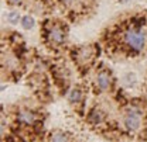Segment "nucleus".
<instances>
[{
  "mask_svg": "<svg viewBox=\"0 0 147 142\" xmlns=\"http://www.w3.org/2000/svg\"><path fill=\"white\" fill-rule=\"evenodd\" d=\"M125 127L129 131H137L140 128V113L136 108H129L127 113L125 114Z\"/></svg>",
  "mask_w": 147,
  "mask_h": 142,
  "instance_id": "obj_5",
  "label": "nucleus"
},
{
  "mask_svg": "<svg viewBox=\"0 0 147 142\" xmlns=\"http://www.w3.org/2000/svg\"><path fill=\"white\" fill-rule=\"evenodd\" d=\"M144 16H134L119 30V37L125 48L131 52H142L146 48L147 34L144 31Z\"/></svg>",
  "mask_w": 147,
  "mask_h": 142,
  "instance_id": "obj_1",
  "label": "nucleus"
},
{
  "mask_svg": "<svg viewBox=\"0 0 147 142\" xmlns=\"http://www.w3.org/2000/svg\"><path fill=\"white\" fill-rule=\"evenodd\" d=\"M17 118H18V121H20L21 124L33 125V124H36V121H37L38 117H37L36 113L31 111V110H21V111L17 114Z\"/></svg>",
  "mask_w": 147,
  "mask_h": 142,
  "instance_id": "obj_7",
  "label": "nucleus"
},
{
  "mask_svg": "<svg viewBox=\"0 0 147 142\" xmlns=\"http://www.w3.org/2000/svg\"><path fill=\"white\" fill-rule=\"evenodd\" d=\"M59 7L69 14L82 16L91 6L89 0H57Z\"/></svg>",
  "mask_w": 147,
  "mask_h": 142,
  "instance_id": "obj_4",
  "label": "nucleus"
},
{
  "mask_svg": "<svg viewBox=\"0 0 147 142\" xmlns=\"http://www.w3.org/2000/svg\"><path fill=\"white\" fill-rule=\"evenodd\" d=\"M82 97H84V94H82V91L81 89H72L69 91V96H68V100H69V103H79L81 100H82Z\"/></svg>",
  "mask_w": 147,
  "mask_h": 142,
  "instance_id": "obj_9",
  "label": "nucleus"
},
{
  "mask_svg": "<svg viewBox=\"0 0 147 142\" xmlns=\"http://www.w3.org/2000/svg\"><path fill=\"white\" fill-rule=\"evenodd\" d=\"M96 45H82V47H78L75 48L72 52V56H74V61L82 66V68H86L88 65H91L92 61L95 59L96 56Z\"/></svg>",
  "mask_w": 147,
  "mask_h": 142,
  "instance_id": "obj_3",
  "label": "nucleus"
},
{
  "mask_svg": "<svg viewBox=\"0 0 147 142\" xmlns=\"http://www.w3.org/2000/svg\"><path fill=\"white\" fill-rule=\"evenodd\" d=\"M21 23H23L24 28H27V30H30V28L34 27V18L30 17V16H24V17L21 18Z\"/></svg>",
  "mask_w": 147,
  "mask_h": 142,
  "instance_id": "obj_11",
  "label": "nucleus"
},
{
  "mask_svg": "<svg viewBox=\"0 0 147 142\" xmlns=\"http://www.w3.org/2000/svg\"><path fill=\"white\" fill-rule=\"evenodd\" d=\"M6 1H7L9 6H20V4H23L26 0H6Z\"/></svg>",
  "mask_w": 147,
  "mask_h": 142,
  "instance_id": "obj_12",
  "label": "nucleus"
},
{
  "mask_svg": "<svg viewBox=\"0 0 147 142\" xmlns=\"http://www.w3.org/2000/svg\"><path fill=\"white\" fill-rule=\"evenodd\" d=\"M96 85L102 91L110 89V86H112V75L109 73V71H99L96 73Z\"/></svg>",
  "mask_w": 147,
  "mask_h": 142,
  "instance_id": "obj_6",
  "label": "nucleus"
},
{
  "mask_svg": "<svg viewBox=\"0 0 147 142\" xmlns=\"http://www.w3.org/2000/svg\"><path fill=\"white\" fill-rule=\"evenodd\" d=\"M103 113H100L99 110H93L91 113V123H93V124H98V123H102L103 121Z\"/></svg>",
  "mask_w": 147,
  "mask_h": 142,
  "instance_id": "obj_10",
  "label": "nucleus"
},
{
  "mask_svg": "<svg viewBox=\"0 0 147 142\" xmlns=\"http://www.w3.org/2000/svg\"><path fill=\"white\" fill-rule=\"evenodd\" d=\"M50 142H71V137L67 132L62 131H55L54 134L51 135Z\"/></svg>",
  "mask_w": 147,
  "mask_h": 142,
  "instance_id": "obj_8",
  "label": "nucleus"
},
{
  "mask_svg": "<svg viewBox=\"0 0 147 142\" xmlns=\"http://www.w3.org/2000/svg\"><path fill=\"white\" fill-rule=\"evenodd\" d=\"M41 35L48 47L59 48L67 42L68 25L59 18H47L42 23Z\"/></svg>",
  "mask_w": 147,
  "mask_h": 142,
  "instance_id": "obj_2",
  "label": "nucleus"
},
{
  "mask_svg": "<svg viewBox=\"0 0 147 142\" xmlns=\"http://www.w3.org/2000/svg\"><path fill=\"white\" fill-rule=\"evenodd\" d=\"M9 20H10V23H11V24H16V23L18 21V14L17 13H10Z\"/></svg>",
  "mask_w": 147,
  "mask_h": 142,
  "instance_id": "obj_13",
  "label": "nucleus"
}]
</instances>
